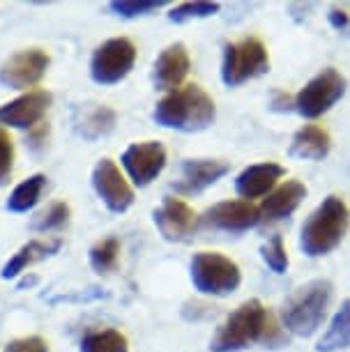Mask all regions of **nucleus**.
I'll use <instances>...</instances> for the list:
<instances>
[{
	"label": "nucleus",
	"instance_id": "obj_18",
	"mask_svg": "<svg viewBox=\"0 0 350 352\" xmlns=\"http://www.w3.org/2000/svg\"><path fill=\"white\" fill-rule=\"evenodd\" d=\"M307 198V187L297 180H290L281 187H276L261 205V221H281V219L290 217L300 208V203Z\"/></svg>",
	"mask_w": 350,
	"mask_h": 352
},
{
	"label": "nucleus",
	"instance_id": "obj_1",
	"mask_svg": "<svg viewBox=\"0 0 350 352\" xmlns=\"http://www.w3.org/2000/svg\"><path fill=\"white\" fill-rule=\"evenodd\" d=\"M288 338L281 327H276L272 316L259 300L240 304L226 320L219 324L217 334L210 341L212 352H240L254 343H265L267 348H279Z\"/></svg>",
	"mask_w": 350,
	"mask_h": 352
},
{
	"label": "nucleus",
	"instance_id": "obj_19",
	"mask_svg": "<svg viewBox=\"0 0 350 352\" xmlns=\"http://www.w3.org/2000/svg\"><path fill=\"white\" fill-rule=\"evenodd\" d=\"M332 150V138L318 124H305L295 131L290 141V155L297 159H309V162H320Z\"/></svg>",
	"mask_w": 350,
	"mask_h": 352
},
{
	"label": "nucleus",
	"instance_id": "obj_27",
	"mask_svg": "<svg viewBox=\"0 0 350 352\" xmlns=\"http://www.w3.org/2000/svg\"><path fill=\"white\" fill-rule=\"evenodd\" d=\"M164 5H166V0H113V3H109V10L122 19H136L153 14Z\"/></svg>",
	"mask_w": 350,
	"mask_h": 352
},
{
	"label": "nucleus",
	"instance_id": "obj_15",
	"mask_svg": "<svg viewBox=\"0 0 350 352\" xmlns=\"http://www.w3.org/2000/svg\"><path fill=\"white\" fill-rule=\"evenodd\" d=\"M228 170V162H219V159H189L182 164V175L173 184V189L182 196L201 194L217 180H221Z\"/></svg>",
	"mask_w": 350,
	"mask_h": 352
},
{
	"label": "nucleus",
	"instance_id": "obj_29",
	"mask_svg": "<svg viewBox=\"0 0 350 352\" xmlns=\"http://www.w3.org/2000/svg\"><path fill=\"white\" fill-rule=\"evenodd\" d=\"M261 256L274 274H283V272L288 270V254H286V247H283V240L279 235H274L267 244H263Z\"/></svg>",
	"mask_w": 350,
	"mask_h": 352
},
{
	"label": "nucleus",
	"instance_id": "obj_4",
	"mask_svg": "<svg viewBox=\"0 0 350 352\" xmlns=\"http://www.w3.org/2000/svg\"><path fill=\"white\" fill-rule=\"evenodd\" d=\"M350 228V210L343 198L327 196L302 226L300 247L309 258H320L334 251Z\"/></svg>",
	"mask_w": 350,
	"mask_h": 352
},
{
	"label": "nucleus",
	"instance_id": "obj_11",
	"mask_svg": "<svg viewBox=\"0 0 350 352\" xmlns=\"http://www.w3.org/2000/svg\"><path fill=\"white\" fill-rule=\"evenodd\" d=\"M92 187H95L97 196L102 198L104 205L111 212H116V214L127 212L131 203H134V191H131L116 162H111V159H102L95 166V170H92Z\"/></svg>",
	"mask_w": 350,
	"mask_h": 352
},
{
	"label": "nucleus",
	"instance_id": "obj_20",
	"mask_svg": "<svg viewBox=\"0 0 350 352\" xmlns=\"http://www.w3.org/2000/svg\"><path fill=\"white\" fill-rule=\"evenodd\" d=\"M61 247H63L61 240H30L8 261V265L3 267V278L19 276L23 270H28L32 263L44 261V258L58 254Z\"/></svg>",
	"mask_w": 350,
	"mask_h": 352
},
{
	"label": "nucleus",
	"instance_id": "obj_32",
	"mask_svg": "<svg viewBox=\"0 0 350 352\" xmlns=\"http://www.w3.org/2000/svg\"><path fill=\"white\" fill-rule=\"evenodd\" d=\"M270 109L276 111V113L295 111V97H290L288 92H283V90H274L272 92V102H270Z\"/></svg>",
	"mask_w": 350,
	"mask_h": 352
},
{
	"label": "nucleus",
	"instance_id": "obj_7",
	"mask_svg": "<svg viewBox=\"0 0 350 352\" xmlns=\"http://www.w3.org/2000/svg\"><path fill=\"white\" fill-rule=\"evenodd\" d=\"M346 76L334 67H325L318 72L305 88L295 95V111L302 118H320L346 95Z\"/></svg>",
	"mask_w": 350,
	"mask_h": 352
},
{
	"label": "nucleus",
	"instance_id": "obj_16",
	"mask_svg": "<svg viewBox=\"0 0 350 352\" xmlns=\"http://www.w3.org/2000/svg\"><path fill=\"white\" fill-rule=\"evenodd\" d=\"M189 67H191V60H189L187 46L180 44V42L166 46L155 63V72H153L155 88L157 90H168V92L177 90L180 88V83L187 78Z\"/></svg>",
	"mask_w": 350,
	"mask_h": 352
},
{
	"label": "nucleus",
	"instance_id": "obj_6",
	"mask_svg": "<svg viewBox=\"0 0 350 352\" xmlns=\"http://www.w3.org/2000/svg\"><path fill=\"white\" fill-rule=\"evenodd\" d=\"M270 72V56L265 44L259 37H244L240 42H228L223 46L221 81L228 88L252 81Z\"/></svg>",
	"mask_w": 350,
	"mask_h": 352
},
{
	"label": "nucleus",
	"instance_id": "obj_22",
	"mask_svg": "<svg viewBox=\"0 0 350 352\" xmlns=\"http://www.w3.org/2000/svg\"><path fill=\"white\" fill-rule=\"evenodd\" d=\"M44 187H46V177L42 175V173H37V175H32V177H28V180H23L10 194L8 210L10 212H28V210H32L39 203V198H42Z\"/></svg>",
	"mask_w": 350,
	"mask_h": 352
},
{
	"label": "nucleus",
	"instance_id": "obj_8",
	"mask_svg": "<svg viewBox=\"0 0 350 352\" xmlns=\"http://www.w3.org/2000/svg\"><path fill=\"white\" fill-rule=\"evenodd\" d=\"M136 63V46L127 37L107 39L97 46L90 60V76L99 85L120 83Z\"/></svg>",
	"mask_w": 350,
	"mask_h": 352
},
{
	"label": "nucleus",
	"instance_id": "obj_30",
	"mask_svg": "<svg viewBox=\"0 0 350 352\" xmlns=\"http://www.w3.org/2000/svg\"><path fill=\"white\" fill-rule=\"evenodd\" d=\"M12 168H14V143L8 131L0 127V187L10 182Z\"/></svg>",
	"mask_w": 350,
	"mask_h": 352
},
{
	"label": "nucleus",
	"instance_id": "obj_31",
	"mask_svg": "<svg viewBox=\"0 0 350 352\" xmlns=\"http://www.w3.org/2000/svg\"><path fill=\"white\" fill-rule=\"evenodd\" d=\"M5 352H49L44 338L39 336H28V338H17V341L8 343Z\"/></svg>",
	"mask_w": 350,
	"mask_h": 352
},
{
	"label": "nucleus",
	"instance_id": "obj_5",
	"mask_svg": "<svg viewBox=\"0 0 350 352\" xmlns=\"http://www.w3.org/2000/svg\"><path fill=\"white\" fill-rule=\"evenodd\" d=\"M191 283L201 295L226 297L242 283L240 267L217 251H201L191 258Z\"/></svg>",
	"mask_w": 350,
	"mask_h": 352
},
{
	"label": "nucleus",
	"instance_id": "obj_17",
	"mask_svg": "<svg viewBox=\"0 0 350 352\" xmlns=\"http://www.w3.org/2000/svg\"><path fill=\"white\" fill-rule=\"evenodd\" d=\"M283 166L274 162L265 164H254L247 166L235 180V191L240 194L244 201H252V198L270 196V191L276 187V182L283 177Z\"/></svg>",
	"mask_w": 350,
	"mask_h": 352
},
{
	"label": "nucleus",
	"instance_id": "obj_28",
	"mask_svg": "<svg viewBox=\"0 0 350 352\" xmlns=\"http://www.w3.org/2000/svg\"><path fill=\"white\" fill-rule=\"evenodd\" d=\"M219 8H221L219 3H203V0H198V3H182L168 12V19L173 23H184V21H191V19L212 16L219 12Z\"/></svg>",
	"mask_w": 350,
	"mask_h": 352
},
{
	"label": "nucleus",
	"instance_id": "obj_10",
	"mask_svg": "<svg viewBox=\"0 0 350 352\" xmlns=\"http://www.w3.org/2000/svg\"><path fill=\"white\" fill-rule=\"evenodd\" d=\"M155 226L160 228L162 237L168 242H187L201 226V219L189 208L182 198L166 196L160 208L155 210Z\"/></svg>",
	"mask_w": 350,
	"mask_h": 352
},
{
	"label": "nucleus",
	"instance_id": "obj_23",
	"mask_svg": "<svg viewBox=\"0 0 350 352\" xmlns=\"http://www.w3.org/2000/svg\"><path fill=\"white\" fill-rule=\"evenodd\" d=\"M116 124V111L109 109V106H95V109L83 113V120L78 131L83 134V138L88 141H95V138L109 134Z\"/></svg>",
	"mask_w": 350,
	"mask_h": 352
},
{
	"label": "nucleus",
	"instance_id": "obj_34",
	"mask_svg": "<svg viewBox=\"0 0 350 352\" xmlns=\"http://www.w3.org/2000/svg\"><path fill=\"white\" fill-rule=\"evenodd\" d=\"M46 134H49V127H46V124L39 122L37 127H32V129H30V134H28V143H30V148H39V145H44Z\"/></svg>",
	"mask_w": 350,
	"mask_h": 352
},
{
	"label": "nucleus",
	"instance_id": "obj_35",
	"mask_svg": "<svg viewBox=\"0 0 350 352\" xmlns=\"http://www.w3.org/2000/svg\"><path fill=\"white\" fill-rule=\"evenodd\" d=\"M37 281V278L35 276H32V278H23V281L21 283H19V290H23L25 288V285H32V283H35Z\"/></svg>",
	"mask_w": 350,
	"mask_h": 352
},
{
	"label": "nucleus",
	"instance_id": "obj_2",
	"mask_svg": "<svg viewBox=\"0 0 350 352\" xmlns=\"http://www.w3.org/2000/svg\"><path fill=\"white\" fill-rule=\"evenodd\" d=\"M334 297V285L327 278H314L290 292L281 307V324L290 334L309 338L318 331Z\"/></svg>",
	"mask_w": 350,
	"mask_h": 352
},
{
	"label": "nucleus",
	"instance_id": "obj_13",
	"mask_svg": "<svg viewBox=\"0 0 350 352\" xmlns=\"http://www.w3.org/2000/svg\"><path fill=\"white\" fill-rule=\"evenodd\" d=\"M201 223L223 232H244L261 223V210L249 201H223L212 205Z\"/></svg>",
	"mask_w": 350,
	"mask_h": 352
},
{
	"label": "nucleus",
	"instance_id": "obj_3",
	"mask_svg": "<svg viewBox=\"0 0 350 352\" xmlns=\"http://www.w3.org/2000/svg\"><path fill=\"white\" fill-rule=\"evenodd\" d=\"M155 122L160 127L177 129V131H203L215 122L217 109L212 97L201 85H184L157 104L153 113Z\"/></svg>",
	"mask_w": 350,
	"mask_h": 352
},
{
	"label": "nucleus",
	"instance_id": "obj_14",
	"mask_svg": "<svg viewBox=\"0 0 350 352\" xmlns=\"http://www.w3.org/2000/svg\"><path fill=\"white\" fill-rule=\"evenodd\" d=\"M51 92L46 90H30L25 95L17 97L14 102H8L0 106V124L17 129H32L37 127L39 120L44 118V113L51 106Z\"/></svg>",
	"mask_w": 350,
	"mask_h": 352
},
{
	"label": "nucleus",
	"instance_id": "obj_33",
	"mask_svg": "<svg viewBox=\"0 0 350 352\" xmlns=\"http://www.w3.org/2000/svg\"><path fill=\"white\" fill-rule=\"evenodd\" d=\"M329 23H332L336 30L346 32V30H350V14L346 10L332 8V10H329Z\"/></svg>",
	"mask_w": 350,
	"mask_h": 352
},
{
	"label": "nucleus",
	"instance_id": "obj_25",
	"mask_svg": "<svg viewBox=\"0 0 350 352\" xmlns=\"http://www.w3.org/2000/svg\"><path fill=\"white\" fill-rule=\"evenodd\" d=\"M118 258H120V242L116 237H107L99 240L95 247L90 249V265L97 274H109L116 270Z\"/></svg>",
	"mask_w": 350,
	"mask_h": 352
},
{
	"label": "nucleus",
	"instance_id": "obj_21",
	"mask_svg": "<svg viewBox=\"0 0 350 352\" xmlns=\"http://www.w3.org/2000/svg\"><path fill=\"white\" fill-rule=\"evenodd\" d=\"M346 348H350V300L341 304V309L336 311L327 331L316 345L318 352H339Z\"/></svg>",
	"mask_w": 350,
	"mask_h": 352
},
{
	"label": "nucleus",
	"instance_id": "obj_26",
	"mask_svg": "<svg viewBox=\"0 0 350 352\" xmlns=\"http://www.w3.org/2000/svg\"><path fill=\"white\" fill-rule=\"evenodd\" d=\"M69 221V208L67 203L63 201H56L51 203L49 208H44L42 212H37L30 221V228L32 230H39V232H51V230H61L65 228Z\"/></svg>",
	"mask_w": 350,
	"mask_h": 352
},
{
	"label": "nucleus",
	"instance_id": "obj_12",
	"mask_svg": "<svg viewBox=\"0 0 350 352\" xmlns=\"http://www.w3.org/2000/svg\"><path fill=\"white\" fill-rule=\"evenodd\" d=\"M49 67V56L42 49L19 51L0 67V83L12 90H25L42 81Z\"/></svg>",
	"mask_w": 350,
	"mask_h": 352
},
{
	"label": "nucleus",
	"instance_id": "obj_24",
	"mask_svg": "<svg viewBox=\"0 0 350 352\" xmlns=\"http://www.w3.org/2000/svg\"><path fill=\"white\" fill-rule=\"evenodd\" d=\"M81 352H129V345L118 329H102L83 336Z\"/></svg>",
	"mask_w": 350,
	"mask_h": 352
},
{
	"label": "nucleus",
	"instance_id": "obj_9",
	"mask_svg": "<svg viewBox=\"0 0 350 352\" xmlns=\"http://www.w3.org/2000/svg\"><path fill=\"white\" fill-rule=\"evenodd\" d=\"M120 162L136 187H148L166 166V148L160 141L134 143L122 152Z\"/></svg>",
	"mask_w": 350,
	"mask_h": 352
}]
</instances>
